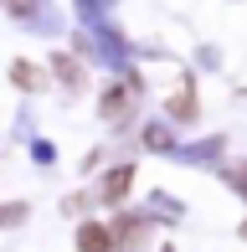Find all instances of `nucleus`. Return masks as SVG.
I'll return each instance as SVG.
<instances>
[{"instance_id":"obj_6","label":"nucleus","mask_w":247,"mask_h":252,"mask_svg":"<svg viewBox=\"0 0 247 252\" xmlns=\"http://www.w3.org/2000/svg\"><path fill=\"white\" fill-rule=\"evenodd\" d=\"M242 237H247V221H242Z\"/></svg>"},{"instance_id":"obj_4","label":"nucleus","mask_w":247,"mask_h":252,"mask_svg":"<svg viewBox=\"0 0 247 252\" xmlns=\"http://www.w3.org/2000/svg\"><path fill=\"white\" fill-rule=\"evenodd\" d=\"M57 72L67 77V83H77V77H83V67H77V62H72V57H57Z\"/></svg>"},{"instance_id":"obj_3","label":"nucleus","mask_w":247,"mask_h":252,"mask_svg":"<svg viewBox=\"0 0 247 252\" xmlns=\"http://www.w3.org/2000/svg\"><path fill=\"white\" fill-rule=\"evenodd\" d=\"M36 77H41V72H36L31 62H16V83H21V88H41Z\"/></svg>"},{"instance_id":"obj_1","label":"nucleus","mask_w":247,"mask_h":252,"mask_svg":"<svg viewBox=\"0 0 247 252\" xmlns=\"http://www.w3.org/2000/svg\"><path fill=\"white\" fill-rule=\"evenodd\" d=\"M77 247H83V252H114V247H108V232H103V226H93V221L77 232Z\"/></svg>"},{"instance_id":"obj_2","label":"nucleus","mask_w":247,"mask_h":252,"mask_svg":"<svg viewBox=\"0 0 247 252\" xmlns=\"http://www.w3.org/2000/svg\"><path fill=\"white\" fill-rule=\"evenodd\" d=\"M129 186H134V170H129V165H124V170H114V175H108V180H103V196H108V201H119V196H124V190H129Z\"/></svg>"},{"instance_id":"obj_5","label":"nucleus","mask_w":247,"mask_h":252,"mask_svg":"<svg viewBox=\"0 0 247 252\" xmlns=\"http://www.w3.org/2000/svg\"><path fill=\"white\" fill-rule=\"evenodd\" d=\"M10 5H16V10H31V0H10Z\"/></svg>"}]
</instances>
